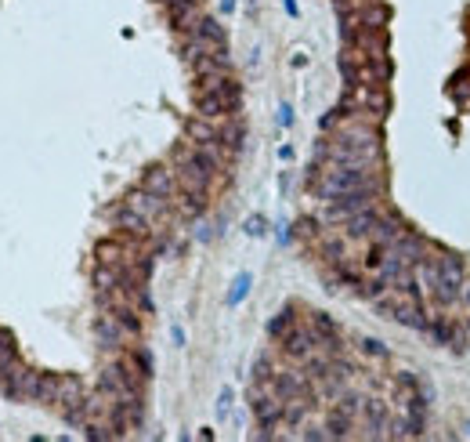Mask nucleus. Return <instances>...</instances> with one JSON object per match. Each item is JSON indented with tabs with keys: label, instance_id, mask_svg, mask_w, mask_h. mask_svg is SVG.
Instances as JSON below:
<instances>
[{
	"label": "nucleus",
	"instance_id": "f257e3e1",
	"mask_svg": "<svg viewBox=\"0 0 470 442\" xmlns=\"http://www.w3.org/2000/svg\"><path fill=\"white\" fill-rule=\"evenodd\" d=\"M174 160H177V171H174V178H177V188H185V193H199V196H207V188H210V182H213V174L199 163V156H196V149L192 145H181L174 153Z\"/></svg>",
	"mask_w": 470,
	"mask_h": 442
},
{
	"label": "nucleus",
	"instance_id": "f03ea898",
	"mask_svg": "<svg viewBox=\"0 0 470 442\" xmlns=\"http://www.w3.org/2000/svg\"><path fill=\"white\" fill-rule=\"evenodd\" d=\"M123 204H127V207H134L145 221H152V229H156V225L167 218V210H170V199H163V196H156V193H148V188H134V193H127Z\"/></svg>",
	"mask_w": 470,
	"mask_h": 442
},
{
	"label": "nucleus",
	"instance_id": "7ed1b4c3",
	"mask_svg": "<svg viewBox=\"0 0 470 442\" xmlns=\"http://www.w3.org/2000/svg\"><path fill=\"white\" fill-rule=\"evenodd\" d=\"M94 337H98V345H101V348L116 352V348H123L127 330H123V323H120L109 308H101V315L94 319Z\"/></svg>",
	"mask_w": 470,
	"mask_h": 442
},
{
	"label": "nucleus",
	"instance_id": "20e7f679",
	"mask_svg": "<svg viewBox=\"0 0 470 442\" xmlns=\"http://www.w3.org/2000/svg\"><path fill=\"white\" fill-rule=\"evenodd\" d=\"M142 188H148V193H156L163 199H174L177 196V178L163 167V163H152V167H145V174H142Z\"/></svg>",
	"mask_w": 470,
	"mask_h": 442
},
{
	"label": "nucleus",
	"instance_id": "39448f33",
	"mask_svg": "<svg viewBox=\"0 0 470 442\" xmlns=\"http://www.w3.org/2000/svg\"><path fill=\"white\" fill-rule=\"evenodd\" d=\"M430 334H434L441 345H449L452 352H467V334H463V326H456L449 315H434L430 319V326H427Z\"/></svg>",
	"mask_w": 470,
	"mask_h": 442
},
{
	"label": "nucleus",
	"instance_id": "423d86ee",
	"mask_svg": "<svg viewBox=\"0 0 470 442\" xmlns=\"http://www.w3.org/2000/svg\"><path fill=\"white\" fill-rule=\"evenodd\" d=\"M283 348H286V356H289V359L308 363V359L315 356V348H319V341H315L311 326H308V330H297V326H293V330L283 337Z\"/></svg>",
	"mask_w": 470,
	"mask_h": 442
},
{
	"label": "nucleus",
	"instance_id": "0eeeda50",
	"mask_svg": "<svg viewBox=\"0 0 470 442\" xmlns=\"http://www.w3.org/2000/svg\"><path fill=\"white\" fill-rule=\"evenodd\" d=\"M308 326H311V334H315V341H319V348H326L329 356H337V352H340L337 323L329 319L326 312H311V319H308Z\"/></svg>",
	"mask_w": 470,
	"mask_h": 442
},
{
	"label": "nucleus",
	"instance_id": "6e6552de",
	"mask_svg": "<svg viewBox=\"0 0 470 442\" xmlns=\"http://www.w3.org/2000/svg\"><path fill=\"white\" fill-rule=\"evenodd\" d=\"M362 421H365V432H369L373 439L387 435V424H391L387 402H380V399H365V402H362Z\"/></svg>",
	"mask_w": 470,
	"mask_h": 442
},
{
	"label": "nucleus",
	"instance_id": "1a4fd4ad",
	"mask_svg": "<svg viewBox=\"0 0 470 442\" xmlns=\"http://www.w3.org/2000/svg\"><path fill=\"white\" fill-rule=\"evenodd\" d=\"M167 19H170V26L177 33H192L196 29V0H167Z\"/></svg>",
	"mask_w": 470,
	"mask_h": 442
},
{
	"label": "nucleus",
	"instance_id": "9d476101",
	"mask_svg": "<svg viewBox=\"0 0 470 442\" xmlns=\"http://www.w3.org/2000/svg\"><path fill=\"white\" fill-rule=\"evenodd\" d=\"M116 225H120V229L131 236V239H148L152 232H156V229H152V221H145L142 214H138L134 207H127V204L116 210Z\"/></svg>",
	"mask_w": 470,
	"mask_h": 442
},
{
	"label": "nucleus",
	"instance_id": "9b49d317",
	"mask_svg": "<svg viewBox=\"0 0 470 442\" xmlns=\"http://www.w3.org/2000/svg\"><path fill=\"white\" fill-rule=\"evenodd\" d=\"M94 258H98V265H116V269H127L138 254H131L123 243H116V239H101V243L94 247Z\"/></svg>",
	"mask_w": 470,
	"mask_h": 442
},
{
	"label": "nucleus",
	"instance_id": "f8f14e48",
	"mask_svg": "<svg viewBox=\"0 0 470 442\" xmlns=\"http://www.w3.org/2000/svg\"><path fill=\"white\" fill-rule=\"evenodd\" d=\"M272 384H275V391H278L283 399H289V395H311V391H308V377L297 373V370H283V373H275V377H272Z\"/></svg>",
	"mask_w": 470,
	"mask_h": 442
},
{
	"label": "nucleus",
	"instance_id": "ddd939ff",
	"mask_svg": "<svg viewBox=\"0 0 470 442\" xmlns=\"http://www.w3.org/2000/svg\"><path fill=\"white\" fill-rule=\"evenodd\" d=\"M80 402H83V384H80V377L58 373V406L66 410V406H80Z\"/></svg>",
	"mask_w": 470,
	"mask_h": 442
},
{
	"label": "nucleus",
	"instance_id": "4468645a",
	"mask_svg": "<svg viewBox=\"0 0 470 442\" xmlns=\"http://www.w3.org/2000/svg\"><path fill=\"white\" fill-rule=\"evenodd\" d=\"M218 138H221V149H228V153L235 156L239 149H243V138H246V131H243V123H239L235 116H228V120H221Z\"/></svg>",
	"mask_w": 470,
	"mask_h": 442
},
{
	"label": "nucleus",
	"instance_id": "2eb2a0df",
	"mask_svg": "<svg viewBox=\"0 0 470 442\" xmlns=\"http://www.w3.org/2000/svg\"><path fill=\"white\" fill-rule=\"evenodd\" d=\"M185 134H188V142H192V145L221 142V138H218V127H213V120H207V116H196V120H188V123H185Z\"/></svg>",
	"mask_w": 470,
	"mask_h": 442
},
{
	"label": "nucleus",
	"instance_id": "dca6fc26",
	"mask_svg": "<svg viewBox=\"0 0 470 442\" xmlns=\"http://www.w3.org/2000/svg\"><path fill=\"white\" fill-rule=\"evenodd\" d=\"M351 424H354V413H348L344 406H337L329 410V417H326V432H329V439H348L351 435Z\"/></svg>",
	"mask_w": 470,
	"mask_h": 442
},
{
	"label": "nucleus",
	"instance_id": "f3484780",
	"mask_svg": "<svg viewBox=\"0 0 470 442\" xmlns=\"http://www.w3.org/2000/svg\"><path fill=\"white\" fill-rule=\"evenodd\" d=\"M120 275H123V269H116V265H98V269H94V290H98V294L120 290Z\"/></svg>",
	"mask_w": 470,
	"mask_h": 442
},
{
	"label": "nucleus",
	"instance_id": "a211bd4d",
	"mask_svg": "<svg viewBox=\"0 0 470 442\" xmlns=\"http://www.w3.org/2000/svg\"><path fill=\"white\" fill-rule=\"evenodd\" d=\"M376 218H380V214H376L373 207H365V210H358V214H351V218H348V232H351V236H369V232H373V225H376Z\"/></svg>",
	"mask_w": 470,
	"mask_h": 442
},
{
	"label": "nucleus",
	"instance_id": "6ab92c4d",
	"mask_svg": "<svg viewBox=\"0 0 470 442\" xmlns=\"http://www.w3.org/2000/svg\"><path fill=\"white\" fill-rule=\"evenodd\" d=\"M395 250L405 258L416 269V265H423V247H420V239H413V236H402L398 243H395Z\"/></svg>",
	"mask_w": 470,
	"mask_h": 442
},
{
	"label": "nucleus",
	"instance_id": "aec40b11",
	"mask_svg": "<svg viewBox=\"0 0 470 442\" xmlns=\"http://www.w3.org/2000/svg\"><path fill=\"white\" fill-rule=\"evenodd\" d=\"M434 269H438V275H441V280L463 283V265H460V258H452V254H441Z\"/></svg>",
	"mask_w": 470,
	"mask_h": 442
},
{
	"label": "nucleus",
	"instance_id": "412c9836",
	"mask_svg": "<svg viewBox=\"0 0 470 442\" xmlns=\"http://www.w3.org/2000/svg\"><path fill=\"white\" fill-rule=\"evenodd\" d=\"M358 15H362V26H369V29H384L387 26V8L384 4H369V8H362Z\"/></svg>",
	"mask_w": 470,
	"mask_h": 442
},
{
	"label": "nucleus",
	"instance_id": "4be33fe9",
	"mask_svg": "<svg viewBox=\"0 0 470 442\" xmlns=\"http://www.w3.org/2000/svg\"><path fill=\"white\" fill-rule=\"evenodd\" d=\"M289 330H293V312H289V308H283V312H278L275 319L268 323V334H272V337H278V341H283V337H286Z\"/></svg>",
	"mask_w": 470,
	"mask_h": 442
},
{
	"label": "nucleus",
	"instance_id": "5701e85b",
	"mask_svg": "<svg viewBox=\"0 0 470 442\" xmlns=\"http://www.w3.org/2000/svg\"><path fill=\"white\" fill-rule=\"evenodd\" d=\"M449 95L456 98V102H470V73H456L452 84H449Z\"/></svg>",
	"mask_w": 470,
	"mask_h": 442
},
{
	"label": "nucleus",
	"instance_id": "b1692460",
	"mask_svg": "<svg viewBox=\"0 0 470 442\" xmlns=\"http://www.w3.org/2000/svg\"><path fill=\"white\" fill-rule=\"evenodd\" d=\"M40 402H58V373L40 377Z\"/></svg>",
	"mask_w": 470,
	"mask_h": 442
},
{
	"label": "nucleus",
	"instance_id": "393cba45",
	"mask_svg": "<svg viewBox=\"0 0 470 442\" xmlns=\"http://www.w3.org/2000/svg\"><path fill=\"white\" fill-rule=\"evenodd\" d=\"M358 348L365 352V356H373V359H387V348L380 345L376 337H362V341H358Z\"/></svg>",
	"mask_w": 470,
	"mask_h": 442
},
{
	"label": "nucleus",
	"instance_id": "a878e982",
	"mask_svg": "<svg viewBox=\"0 0 470 442\" xmlns=\"http://www.w3.org/2000/svg\"><path fill=\"white\" fill-rule=\"evenodd\" d=\"M131 359H134V366L145 373V381H148V377H152V356H148L145 348H134V352H131Z\"/></svg>",
	"mask_w": 470,
	"mask_h": 442
},
{
	"label": "nucleus",
	"instance_id": "bb28decb",
	"mask_svg": "<svg viewBox=\"0 0 470 442\" xmlns=\"http://www.w3.org/2000/svg\"><path fill=\"white\" fill-rule=\"evenodd\" d=\"M246 290H250V275L243 272V275H239V280H235V286H232V294H228V305H239V301L246 297Z\"/></svg>",
	"mask_w": 470,
	"mask_h": 442
},
{
	"label": "nucleus",
	"instance_id": "cd10ccee",
	"mask_svg": "<svg viewBox=\"0 0 470 442\" xmlns=\"http://www.w3.org/2000/svg\"><path fill=\"white\" fill-rule=\"evenodd\" d=\"M253 381H272V366H268V359H257V363H253Z\"/></svg>",
	"mask_w": 470,
	"mask_h": 442
},
{
	"label": "nucleus",
	"instance_id": "c85d7f7f",
	"mask_svg": "<svg viewBox=\"0 0 470 442\" xmlns=\"http://www.w3.org/2000/svg\"><path fill=\"white\" fill-rule=\"evenodd\" d=\"M264 225H268V221H264L261 214H253V218H246V236H264Z\"/></svg>",
	"mask_w": 470,
	"mask_h": 442
},
{
	"label": "nucleus",
	"instance_id": "c756f323",
	"mask_svg": "<svg viewBox=\"0 0 470 442\" xmlns=\"http://www.w3.org/2000/svg\"><path fill=\"white\" fill-rule=\"evenodd\" d=\"M228 410H232V388H224V391H221V399H218V413H221V421L228 417Z\"/></svg>",
	"mask_w": 470,
	"mask_h": 442
},
{
	"label": "nucleus",
	"instance_id": "7c9ffc66",
	"mask_svg": "<svg viewBox=\"0 0 470 442\" xmlns=\"http://www.w3.org/2000/svg\"><path fill=\"white\" fill-rule=\"evenodd\" d=\"M333 8H337V15H351V11H354V0H333Z\"/></svg>",
	"mask_w": 470,
	"mask_h": 442
},
{
	"label": "nucleus",
	"instance_id": "2f4dec72",
	"mask_svg": "<svg viewBox=\"0 0 470 442\" xmlns=\"http://www.w3.org/2000/svg\"><path fill=\"white\" fill-rule=\"evenodd\" d=\"M289 112H293L289 106H283V109H278V123H283V127H289V120H293V116H289Z\"/></svg>",
	"mask_w": 470,
	"mask_h": 442
},
{
	"label": "nucleus",
	"instance_id": "473e14b6",
	"mask_svg": "<svg viewBox=\"0 0 470 442\" xmlns=\"http://www.w3.org/2000/svg\"><path fill=\"white\" fill-rule=\"evenodd\" d=\"M304 439H329V432H322V428H308V432H304Z\"/></svg>",
	"mask_w": 470,
	"mask_h": 442
}]
</instances>
